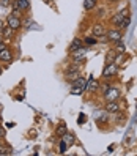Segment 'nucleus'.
<instances>
[{
  "label": "nucleus",
  "mask_w": 137,
  "mask_h": 156,
  "mask_svg": "<svg viewBox=\"0 0 137 156\" xmlns=\"http://www.w3.org/2000/svg\"><path fill=\"white\" fill-rule=\"evenodd\" d=\"M118 96H120V90L112 87V85H106L104 87V98L107 101H117Z\"/></svg>",
  "instance_id": "obj_1"
},
{
  "label": "nucleus",
  "mask_w": 137,
  "mask_h": 156,
  "mask_svg": "<svg viewBox=\"0 0 137 156\" xmlns=\"http://www.w3.org/2000/svg\"><path fill=\"white\" fill-rule=\"evenodd\" d=\"M85 84H87V80L85 79H82L80 76L72 82V88H71V93L72 95H80L82 91L85 90Z\"/></svg>",
  "instance_id": "obj_2"
},
{
  "label": "nucleus",
  "mask_w": 137,
  "mask_h": 156,
  "mask_svg": "<svg viewBox=\"0 0 137 156\" xmlns=\"http://www.w3.org/2000/svg\"><path fill=\"white\" fill-rule=\"evenodd\" d=\"M72 54V58H74V62L76 63H82L85 60V54H87V48H84V46H82V48H79L77 51H74V52H71Z\"/></svg>",
  "instance_id": "obj_3"
},
{
  "label": "nucleus",
  "mask_w": 137,
  "mask_h": 156,
  "mask_svg": "<svg viewBox=\"0 0 137 156\" xmlns=\"http://www.w3.org/2000/svg\"><path fill=\"white\" fill-rule=\"evenodd\" d=\"M6 25H8V27H11L13 30H17V29H19V27L22 25V22H21V19H19L17 16L10 14V16L6 17Z\"/></svg>",
  "instance_id": "obj_4"
},
{
  "label": "nucleus",
  "mask_w": 137,
  "mask_h": 156,
  "mask_svg": "<svg viewBox=\"0 0 137 156\" xmlns=\"http://www.w3.org/2000/svg\"><path fill=\"white\" fill-rule=\"evenodd\" d=\"M77 77H79V68L71 66V68H68V69H66V74H65V79H66V80L74 82Z\"/></svg>",
  "instance_id": "obj_5"
},
{
  "label": "nucleus",
  "mask_w": 137,
  "mask_h": 156,
  "mask_svg": "<svg viewBox=\"0 0 137 156\" xmlns=\"http://www.w3.org/2000/svg\"><path fill=\"white\" fill-rule=\"evenodd\" d=\"M115 74H117V66L114 65V63L104 66V71H103V76H104V77H112V76H115Z\"/></svg>",
  "instance_id": "obj_6"
},
{
  "label": "nucleus",
  "mask_w": 137,
  "mask_h": 156,
  "mask_svg": "<svg viewBox=\"0 0 137 156\" xmlns=\"http://www.w3.org/2000/svg\"><path fill=\"white\" fill-rule=\"evenodd\" d=\"M125 17H126V10H121L120 13H117V14H115V16L112 17V22H114V24H115L117 27H120Z\"/></svg>",
  "instance_id": "obj_7"
},
{
  "label": "nucleus",
  "mask_w": 137,
  "mask_h": 156,
  "mask_svg": "<svg viewBox=\"0 0 137 156\" xmlns=\"http://www.w3.org/2000/svg\"><path fill=\"white\" fill-rule=\"evenodd\" d=\"M99 88V84H98V80H95L93 77H90L87 80V84H85V90L87 91H96Z\"/></svg>",
  "instance_id": "obj_8"
},
{
  "label": "nucleus",
  "mask_w": 137,
  "mask_h": 156,
  "mask_svg": "<svg viewBox=\"0 0 137 156\" xmlns=\"http://www.w3.org/2000/svg\"><path fill=\"white\" fill-rule=\"evenodd\" d=\"M106 36H107V40H109V41H115V43L121 40V33L118 32V30H111V32H107Z\"/></svg>",
  "instance_id": "obj_9"
},
{
  "label": "nucleus",
  "mask_w": 137,
  "mask_h": 156,
  "mask_svg": "<svg viewBox=\"0 0 137 156\" xmlns=\"http://www.w3.org/2000/svg\"><path fill=\"white\" fill-rule=\"evenodd\" d=\"M106 111H107L109 114H115V112H118V104H117V101H107Z\"/></svg>",
  "instance_id": "obj_10"
},
{
  "label": "nucleus",
  "mask_w": 137,
  "mask_h": 156,
  "mask_svg": "<svg viewBox=\"0 0 137 156\" xmlns=\"http://www.w3.org/2000/svg\"><path fill=\"white\" fill-rule=\"evenodd\" d=\"M79 48H82V41L76 38V40H72V43L69 44V48H68V49H69V52H74V51H77Z\"/></svg>",
  "instance_id": "obj_11"
},
{
  "label": "nucleus",
  "mask_w": 137,
  "mask_h": 156,
  "mask_svg": "<svg viewBox=\"0 0 137 156\" xmlns=\"http://www.w3.org/2000/svg\"><path fill=\"white\" fill-rule=\"evenodd\" d=\"M0 60H3V62H10L11 60V52H10V49H8V48L0 52Z\"/></svg>",
  "instance_id": "obj_12"
},
{
  "label": "nucleus",
  "mask_w": 137,
  "mask_h": 156,
  "mask_svg": "<svg viewBox=\"0 0 137 156\" xmlns=\"http://www.w3.org/2000/svg\"><path fill=\"white\" fill-rule=\"evenodd\" d=\"M16 5H17V10L25 11L29 8V0H16Z\"/></svg>",
  "instance_id": "obj_13"
},
{
  "label": "nucleus",
  "mask_w": 137,
  "mask_h": 156,
  "mask_svg": "<svg viewBox=\"0 0 137 156\" xmlns=\"http://www.w3.org/2000/svg\"><path fill=\"white\" fill-rule=\"evenodd\" d=\"M93 35H95V36L104 35V27H103V24H96V25L93 27Z\"/></svg>",
  "instance_id": "obj_14"
},
{
  "label": "nucleus",
  "mask_w": 137,
  "mask_h": 156,
  "mask_svg": "<svg viewBox=\"0 0 137 156\" xmlns=\"http://www.w3.org/2000/svg\"><path fill=\"white\" fill-rule=\"evenodd\" d=\"M65 133H68V129H66V123H65V122H61V123L57 126V136L61 137Z\"/></svg>",
  "instance_id": "obj_15"
},
{
  "label": "nucleus",
  "mask_w": 137,
  "mask_h": 156,
  "mask_svg": "<svg viewBox=\"0 0 137 156\" xmlns=\"http://www.w3.org/2000/svg\"><path fill=\"white\" fill-rule=\"evenodd\" d=\"M115 55H117V52H115V51H109V52H107V55H106V65H111V63H114Z\"/></svg>",
  "instance_id": "obj_16"
},
{
  "label": "nucleus",
  "mask_w": 137,
  "mask_h": 156,
  "mask_svg": "<svg viewBox=\"0 0 137 156\" xmlns=\"http://www.w3.org/2000/svg\"><path fill=\"white\" fill-rule=\"evenodd\" d=\"M61 137H63L61 140H63V142H66V144H68V147L74 144V137H72V134H69V133H65V134H63Z\"/></svg>",
  "instance_id": "obj_17"
},
{
  "label": "nucleus",
  "mask_w": 137,
  "mask_h": 156,
  "mask_svg": "<svg viewBox=\"0 0 137 156\" xmlns=\"http://www.w3.org/2000/svg\"><path fill=\"white\" fill-rule=\"evenodd\" d=\"M13 32H14V30L11 29V27H8V25L5 27V25H3V29H2V35H3V38H11Z\"/></svg>",
  "instance_id": "obj_18"
},
{
  "label": "nucleus",
  "mask_w": 137,
  "mask_h": 156,
  "mask_svg": "<svg viewBox=\"0 0 137 156\" xmlns=\"http://www.w3.org/2000/svg\"><path fill=\"white\" fill-rule=\"evenodd\" d=\"M96 6V0H84V8L85 10H93Z\"/></svg>",
  "instance_id": "obj_19"
},
{
  "label": "nucleus",
  "mask_w": 137,
  "mask_h": 156,
  "mask_svg": "<svg viewBox=\"0 0 137 156\" xmlns=\"http://www.w3.org/2000/svg\"><path fill=\"white\" fill-rule=\"evenodd\" d=\"M115 52H117V54H125V44L121 43V40L117 41V49H115Z\"/></svg>",
  "instance_id": "obj_20"
},
{
  "label": "nucleus",
  "mask_w": 137,
  "mask_h": 156,
  "mask_svg": "<svg viewBox=\"0 0 137 156\" xmlns=\"http://www.w3.org/2000/svg\"><path fill=\"white\" fill-rule=\"evenodd\" d=\"M96 120H98V122H106V120H107L106 112H103V114H99V112H98V114H96Z\"/></svg>",
  "instance_id": "obj_21"
},
{
  "label": "nucleus",
  "mask_w": 137,
  "mask_h": 156,
  "mask_svg": "<svg viewBox=\"0 0 137 156\" xmlns=\"http://www.w3.org/2000/svg\"><path fill=\"white\" fill-rule=\"evenodd\" d=\"M129 24H131V17H125L120 27H123V29H126V27H129Z\"/></svg>",
  "instance_id": "obj_22"
},
{
  "label": "nucleus",
  "mask_w": 137,
  "mask_h": 156,
  "mask_svg": "<svg viewBox=\"0 0 137 156\" xmlns=\"http://www.w3.org/2000/svg\"><path fill=\"white\" fill-rule=\"evenodd\" d=\"M66 148H68V144L61 140V142H60V150H58V151H60V153H65V151H66Z\"/></svg>",
  "instance_id": "obj_23"
},
{
  "label": "nucleus",
  "mask_w": 137,
  "mask_h": 156,
  "mask_svg": "<svg viewBox=\"0 0 137 156\" xmlns=\"http://www.w3.org/2000/svg\"><path fill=\"white\" fill-rule=\"evenodd\" d=\"M11 3V0H0V6H8Z\"/></svg>",
  "instance_id": "obj_24"
},
{
  "label": "nucleus",
  "mask_w": 137,
  "mask_h": 156,
  "mask_svg": "<svg viewBox=\"0 0 137 156\" xmlns=\"http://www.w3.org/2000/svg\"><path fill=\"white\" fill-rule=\"evenodd\" d=\"M85 43H87V44H95V43H96V40H95V38H87V40H85Z\"/></svg>",
  "instance_id": "obj_25"
},
{
  "label": "nucleus",
  "mask_w": 137,
  "mask_h": 156,
  "mask_svg": "<svg viewBox=\"0 0 137 156\" xmlns=\"http://www.w3.org/2000/svg\"><path fill=\"white\" fill-rule=\"evenodd\" d=\"M84 120H85V115H84V114H80V115H79V125L84 123Z\"/></svg>",
  "instance_id": "obj_26"
},
{
  "label": "nucleus",
  "mask_w": 137,
  "mask_h": 156,
  "mask_svg": "<svg viewBox=\"0 0 137 156\" xmlns=\"http://www.w3.org/2000/svg\"><path fill=\"white\" fill-rule=\"evenodd\" d=\"M3 49H6V44H5L3 41H0V52H2Z\"/></svg>",
  "instance_id": "obj_27"
},
{
  "label": "nucleus",
  "mask_w": 137,
  "mask_h": 156,
  "mask_svg": "<svg viewBox=\"0 0 137 156\" xmlns=\"http://www.w3.org/2000/svg\"><path fill=\"white\" fill-rule=\"evenodd\" d=\"M6 128H14V123H6Z\"/></svg>",
  "instance_id": "obj_28"
},
{
  "label": "nucleus",
  "mask_w": 137,
  "mask_h": 156,
  "mask_svg": "<svg viewBox=\"0 0 137 156\" xmlns=\"http://www.w3.org/2000/svg\"><path fill=\"white\" fill-rule=\"evenodd\" d=\"M3 134H5V131L2 129V128H0V136H3Z\"/></svg>",
  "instance_id": "obj_29"
},
{
  "label": "nucleus",
  "mask_w": 137,
  "mask_h": 156,
  "mask_svg": "<svg viewBox=\"0 0 137 156\" xmlns=\"http://www.w3.org/2000/svg\"><path fill=\"white\" fill-rule=\"evenodd\" d=\"M3 40V35H2V30H0V41Z\"/></svg>",
  "instance_id": "obj_30"
},
{
  "label": "nucleus",
  "mask_w": 137,
  "mask_h": 156,
  "mask_svg": "<svg viewBox=\"0 0 137 156\" xmlns=\"http://www.w3.org/2000/svg\"><path fill=\"white\" fill-rule=\"evenodd\" d=\"M2 29H3V22H2V21H0V30H2Z\"/></svg>",
  "instance_id": "obj_31"
},
{
  "label": "nucleus",
  "mask_w": 137,
  "mask_h": 156,
  "mask_svg": "<svg viewBox=\"0 0 137 156\" xmlns=\"http://www.w3.org/2000/svg\"><path fill=\"white\" fill-rule=\"evenodd\" d=\"M0 74H2V68H0Z\"/></svg>",
  "instance_id": "obj_32"
},
{
  "label": "nucleus",
  "mask_w": 137,
  "mask_h": 156,
  "mask_svg": "<svg viewBox=\"0 0 137 156\" xmlns=\"http://www.w3.org/2000/svg\"><path fill=\"white\" fill-rule=\"evenodd\" d=\"M112 2H117V0H112Z\"/></svg>",
  "instance_id": "obj_33"
},
{
  "label": "nucleus",
  "mask_w": 137,
  "mask_h": 156,
  "mask_svg": "<svg viewBox=\"0 0 137 156\" xmlns=\"http://www.w3.org/2000/svg\"><path fill=\"white\" fill-rule=\"evenodd\" d=\"M13 2H16V0H13Z\"/></svg>",
  "instance_id": "obj_34"
}]
</instances>
